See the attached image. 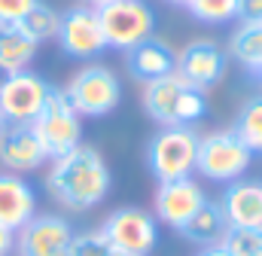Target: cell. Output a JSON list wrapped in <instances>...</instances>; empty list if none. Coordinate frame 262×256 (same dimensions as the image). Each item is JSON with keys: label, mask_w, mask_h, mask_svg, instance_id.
I'll use <instances>...</instances> for the list:
<instances>
[{"label": "cell", "mask_w": 262, "mask_h": 256, "mask_svg": "<svg viewBox=\"0 0 262 256\" xmlns=\"http://www.w3.org/2000/svg\"><path fill=\"white\" fill-rule=\"evenodd\" d=\"M110 186H113V174L104 156L89 143H79L76 150L52 159L46 171L49 195L64 210H73V214H85L98 207L110 195Z\"/></svg>", "instance_id": "cell-1"}, {"label": "cell", "mask_w": 262, "mask_h": 256, "mask_svg": "<svg viewBox=\"0 0 262 256\" xmlns=\"http://www.w3.org/2000/svg\"><path fill=\"white\" fill-rule=\"evenodd\" d=\"M143 110L162 128H192L207 113V95L174 70L143 86Z\"/></svg>", "instance_id": "cell-2"}, {"label": "cell", "mask_w": 262, "mask_h": 256, "mask_svg": "<svg viewBox=\"0 0 262 256\" xmlns=\"http://www.w3.org/2000/svg\"><path fill=\"white\" fill-rule=\"evenodd\" d=\"M195 159H198V134L192 128L183 125L162 128L146 143V165H149V174L159 183L192 177Z\"/></svg>", "instance_id": "cell-3"}, {"label": "cell", "mask_w": 262, "mask_h": 256, "mask_svg": "<svg viewBox=\"0 0 262 256\" xmlns=\"http://www.w3.org/2000/svg\"><path fill=\"white\" fill-rule=\"evenodd\" d=\"M253 153L244 146V140L232 131H210L204 137H198V159H195V171L204 180L213 183H235L241 180V174L250 168Z\"/></svg>", "instance_id": "cell-4"}, {"label": "cell", "mask_w": 262, "mask_h": 256, "mask_svg": "<svg viewBox=\"0 0 262 256\" xmlns=\"http://www.w3.org/2000/svg\"><path fill=\"white\" fill-rule=\"evenodd\" d=\"M64 95L79 116L98 119V116H107L119 107L122 86H119V76L110 67L85 64L70 76V82L64 86Z\"/></svg>", "instance_id": "cell-5"}, {"label": "cell", "mask_w": 262, "mask_h": 256, "mask_svg": "<svg viewBox=\"0 0 262 256\" xmlns=\"http://www.w3.org/2000/svg\"><path fill=\"white\" fill-rule=\"evenodd\" d=\"M31 125H34V134L40 137L49 159H58V156H64L82 143V116L67 101L64 89L49 92L43 110L37 113V119Z\"/></svg>", "instance_id": "cell-6"}, {"label": "cell", "mask_w": 262, "mask_h": 256, "mask_svg": "<svg viewBox=\"0 0 262 256\" xmlns=\"http://www.w3.org/2000/svg\"><path fill=\"white\" fill-rule=\"evenodd\" d=\"M101 31L110 49L128 52L131 46L156 37V12L143 0H110L98 6Z\"/></svg>", "instance_id": "cell-7"}, {"label": "cell", "mask_w": 262, "mask_h": 256, "mask_svg": "<svg viewBox=\"0 0 262 256\" xmlns=\"http://www.w3.org/2000/svg\"><path fill=\"white\" fill-rule=\"evenodd\" d=\"M101 232L125 256H149L159 244V220L143 207H119V210H113L104 220Z\"/></svg>", "instance_id": "cell-8"}, {"label": "cell", "mask_w": 262, "mask_h": 256, "mask_svg": "<svg viewBox=\"0 0 262 256\" xmlns=\"http://www.w3.org/2000/svg\"><path fill=\"white\" fill-rule=\"evenodd\" d=\"M52 86L37 76L34 70H18L9 73L0 82V113L6 122H34L37 113L43 110Z\"/></svg>", "instance_id": "cell-9"}, {"label": "cell", "mask_w": 262, "mask_h": 256, "mask_svg": "<svg viewBox=\"0 0 262 256\" xmlns=\"http://www.w3.org/2000/svg\"><path fill=\"white\" fill-rule=\"evenodd\" d=\"M58 46L70 58H95L107 49L104 31H101V18L98 9L76 3L61 12V25H58Z\"/></svg>", "instance_id": "cell-10"}, {"label": "cell", "mask_w": 262, "mask_h": 256, "mask_svg": "<svg viewBox=\"0 0 262 256\" xmlns=\"http://www.w3.org/2000/svg\"><path fill=\"white\" fill-rule=\"evenodd\" d=\"M73 226L58 214H37L15 232V253L18 256H70L73 247Z\"/></svg>", "instance_id": "cell-11"}, {"label": "cell", "mask_w": 262, "mask_h": 256, "mask_svg": "<svg viewBox=\"0 0 262 256\" xmlns=\"http://www.w3.org/2000/svg\"><path fill=\"white\" fill-rule=\"evenodd\" d=\"M204 201H207V195H204V189L198 186L192 177H180V180L159 183L156 198H152V204H156V220L180 232Z\"/></svg>", "instance_id": "cell-12"}, {"label": "cell", "mask_w": 262, "mask_h": 256, "mask_svg": "<svg viewBox=\"0 0 262 256\" xmlns=\"http://www.w3.org/2000/svg\"><path fill=\"white\" fill-rule=\"evenodd\" d=\"M226 52L213 40H192L177 52V73L201 92L213 89L226 76Z\"/></svg>", "instance_id": "cell-13"}, {"label": "cell", "mask_w": 262, "mask_h": 256, "mask_svg": "<svg viewBox=\"0 0 262 256\" xmlns=\"http://www.w3.org/2000/svg\"><path fill=\"white\" fill-rule=\"evenodd\" d=\"M46 150L40 143V137L34 134L31 122H9L0 134V165L9 174H25V171H37L40 165H46Z\"/></svg>", "instance_id": "cell-14"}, {"label": "cell", "mask_w": 262, "mask_h": 256, "mask_svg": "<svg viewBox=\"0 0 262 256\" xmlns=\"http://www.w3.org/2000/svg\"><path fill=\"white\" fill-rule=\"evenodd\" d=\"M220 207L229 226L262 229V183L259 180H235L220 195Z\"/></svg>", "instance_id": "cell-15"}, {"label": "cell", "mask_w": 262, "mask_h": 256, "mask_svg": "<svg viewBox=\"0 0 262 256\" xmlns=\"http://www.w3.org/2000/svg\"><path fill=\"white\" fill-rule=\"evenodd\" d=\"M37 217V195L34 186L21 174H0V226L18 232L25 223Z\"/></svg>", "instance_id": "cell-16"}, {"label": "cell", "mask_w": 262, "mask_h": 256, "mask_svg": "<svg viewBox=\"0 0 262 256\" xmlns=\"http://www.w3.org/2000/svg\"><path fill=\"white\" fill-rule=\"evenodd\" d=\"M125 67H128V73L137 82L146 86V82L162 79V76H168V73L177 70V52L165 40L149 37V40L131 46L128 52H125Z\"/></svg>", "instance_id": "cell-17"}, {"label": "cell", "mask_w": 262, "mask_h": 256, "mask_svg": "<svg viewBox=\"0 0 262 256\" xmlns=\"http://www.w3.org/2000/svg\"><path fill=\"white\" fill-rule=\"evenodd\" d=\"M40 43L21 28V25H0V70L18 73L28 70L37 58Z\"/></svg>", "instance_id": "cell-18"}, {"label": "cell", "mask_w": 262, "mask_h": 256, "mask_svg": "<svg viewBox=\"0 0 262 256\" xmlns=\"http://www.w3.org/2000/svg\"><path fill=\"white\" fill-rule=\"evenodd\" d=\"M226 229H229V223H226V214H223L220 201H210V198H207L195 214H192V220L180 229V235H183L186 241H192V244L213 247V244L223 241Z\"/></svg>", "instance_id": "cell-19"}, {"label": "cell", "mask_w": 262, "mask_h": 256, "mask_svg": "<svg viewBox=\"0 0 262 256\" xmlns=\"http://www.w3.org/2000/svg\"><path fill=\"white\" fill-rule=\"evenodd\" d=\"M229 52L238 64L256 73L262 67V25H241L229 40Z\"/></svg>", "instance_id": "cell-20"}, {"label": "cell", "mask_w": 262, "mask_h": 256, "mask_svg": "<svg viewBox=\"0 0 262 256\" xmlns=\"http://www.w3.org/2000/svg\"><path fill=\"white\" fill-rule=\"evenodd\" d=\"M58 25H61V12L43 0H37L31 6V12L21 18V28L37 40V43H46V40H55L58 37Z\"/></svg>", "instance_id": "cell-21"}, {"label": "cell", "mask_w": 262, "mask_h": 256, "mask_svg": "<svg viewBox=\"0 0 262 256\" xmlns=\"http://www.w3.org/2000/svg\"><path fill=\"white\" fill-rule=\"evenodd\" d=\"M232 131L244 140V146L250 153H262V98H250L241 107Z\"/></svg>", "instance_id": "cell-22"}, {"label": "cell", "mask_w": 262, "mask_h": 256, "mask_svg": "<svg viewBox=\"0 0 262 256\" xmlns=\"http://www.w3.org/2000/svg\"><path fill=\"white\" fill-rule=\"evenodd\" d=\"M186 9L204 25H229L238 18V0H189Z\"/></svg>", "instance_id": "cell-23"}, {"label": "cell", "mask_w": 262, "mask_h": 256, "mask_svg": "<svg viewBox=\"0 0 262 256\" xmlns=\"http://www.w3.org/2000/svg\"><path fill=\"white\" fill-rule=\"evenodd\" d=\"M220 244L229 250V256H262V229L229 226Z\"/></svg>", "instance_id": "cell-24"}, {"label": "cell", "mask_w": 262, "mask_h": 256, "mask_svg": "<svg viewBox=\"0 0 262 256\" xmlns=\"http://www.w3.org/2000/svg\"><path fill=\"white\" fill-rule=\"evenodd\" d=\"M70 256H125L122 250H116L107 235L98 229V232H82V235H73V247Z\"/></svg>", "instance_id": "cell-25"}, {"label": "cell", "mask_w": 262, "mask_h": 256, "mask_svg": "<svg viewBox=\"0 0 262 256\" xmlns=\"http://www.w3.org/2000/svg\"><path fill=\"white\" fill-rule=\"evenodd\" d=\"M37 0H0V25H21Z\"/></svg>", "instance_id": "cell-26"}, {"label": "cell", "mask_w": 262, "mask_h": 256, "mask_svg": "<svg viewBox=\"0 0 262 256\" xmlns=\"http://www.w3.org/2000/svg\"><path fill=\"white\" fill-rule=\"evenodd\" d=\"M238 22L262 25V0H238Z\"/></svg>", "instance_id": "cell-27"}, {"label": "cell", "mask_w": 262, "mask_h": 256, "mask_svg": "<svg viewBox=\"0 0 262 256\" xmlns=\"http://www.w3.org/2000/svg\"><path fill=\"white\" fill-rule=\"evenodd\" d=\"M12 250H15V232L0 226V256H9Z\"/></svg>", "instance_id": "cell-28"}, {"label": "cell", "mask_w": 262, "mask_h": 256, "mask_svg": "<svg viewBox=\"0 0 262 256\" xmlns=\"http://www.w3.org/2000/svg\"><path fill=\"white\" fill-rule=\"evenodd\" d=\"M195 256H229V250L223 244H213V247H201Z\"/></svg>", "instance_id": "cell-29"}, {"label": "cell", "mask_w": 262, "mask_h": 256, "mask_svg": "<svg viewBox=\"0 0 262 256\" xmlns=\"http://www.w3.org/2000/svg\"><path fill=\"white\" fill-rule=\"evenodd\" d=\"M85 6H92V9H98V6H104V3H110V0H82Z\"/></svg>", "instance_id": "cell-30"}, {"label": "cell", "mask_w": 262, "mask_h": 256, "mask_svg": "<svg viewBox=\"0 0 262 256\" xmlns=\"http://www.w3.org/2000/svg\"><path fill=\"white\" fill-rule=\"evenodd\" d=\"M168 3H174V6H186L189 0H168Z\"/></svg>", "instance_id": "cell-31"}, {"label": "cell", "mask_w": 262, "mask_h": 256, "mask_svg": "<svg viewBox=\"0 0 262 256\" xmlns=\"http://www.w3.org/2000/svg\"><path fill=\"white\" fill-rule=\"evenodd\" d=\"M9 125V122H6V119H3V113H0V134H3V128Z\"/></svg>", "instance_id": "cell-32"}, {"label": "cell", "mask_w": 262, "mask_h": 256, "mask_svg": "<svg viewBox=\"0 0 262 256\" xmlns=\"http://www.w3.org/2000/svg\"><path fill=\"white\" fill-rule=\"evenodd\" d=\"M256 79H259V82H262V67H259V70H256Z\"/></svg>", "instance_id": "cell-33"}]
</instances>
